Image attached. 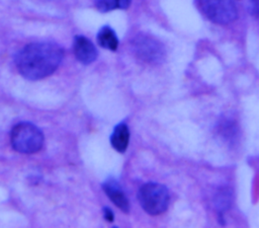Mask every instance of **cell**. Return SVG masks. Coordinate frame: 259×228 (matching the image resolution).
<instances>
[{"mask_svg": "<svg viewBox=\"0 0 259 228\" xmlns=\"http://www.w3.org/2000/svg\"><path fill=\"white\" fill-rule=\"evenodd\" d=\"M232 196L231 193H229L227 189H224L217 195V200H215V205L218 210L223 212V210H226L230 207L231 202H232Z\"/></svg>", "mask_w": 259, "mask_h": 228, "instance_id": "cell-11", "label": "cell"}, {"mask_svg": "<svg viewBox=\"0 0 259 228\" xmlns=\"http://www.w3.org/2000/svg\"><path fill=\"white\" fill-rule=\"evenodd\" d=\"M102 188L111 202L122 212L127 213L130 211V202L121 186L114 178H107L102 183Z\"/></svg>", "mask_w": 259, "mask_h": 228, "instance_id": "cell-7", "label": "cell"}, {"mask_svg": "<svg viewBox=\"0 0 259 228\" xmlns=\"http://www.w3.org/2000/svg\"><path fill=\"white\" fill-rule=\"evenodd\" d=\"M97 43L104 49L115 51L118 47V39L114 32V30L108 26H102L97 33Z\"/></svg>", "mask_w": 259, "mask_h": 228, "instance_id": "cell-9", "label": "cell"}, {"mask_svg": "<svg viewBox=\"0 0 259 228\" xmlns=\"http://www.w3.org/2000/svg\"><path fill=\"white\" fill-rule=\"evenodd\" d=\"M138 199L142 208L154 216L164 213L170 202L166 186L157 182H148L142 185L138 193Z\"/></svg>", "mask_w": 259, "mask_h": 228, "instance_id": "cell-3", "label": "cell"}, {"mask_svg": "<svg viewBox=\"0 0 259 228\" xmlns=\"http://www.w3.org/2000/svg\"><path fill=\"white\" fill-rule=\"evenodd\" d=\"M132 48L137 58L149 64H160L166 58L164 46L148 34H137L132 41Z\"/></svg>", "mask_w": 259, "mask_h": 228, "instance_id": "cell-5", "label": "cell"}, {"mask_svg": "<svg viewBox=\"0 0 259 228\" xmlns=\"http://www.w3.org/2000/svg\"><path fill=\"white\" fill-rule=\"evenodd\" d=\"M132 0H96L95 4L99 11L107 12L114 9H126Z\"/></svg>", "mask_w": 259, "mask_h": 228, "instance_id": "cell-10", "label": "cell"}, {"mask_svg": "<svg viewBox=\"0 0 259 228\" xmlns=\"http://www.w3.org/2000/svg\"><path fill=\"white\" fill-rule=\"evenodd\" d=\"M103 216L106 219V221H108V222H112L113 221V218H114L113 212L108 207H104L103 208Z\"/></svg>", "mask_w": 259, "mask_h": 228, "instance_id": "cell-13", "label": "cell"}, {"mask_svg": "<svg viewBox=\"0 0 259 228\" xmlns=\"http://www.w3.org/2000/svg\"><path fill=\"white\" fill-rule=\"evenodd\" d=\"M63 57V49L55 43H31L16 54L15 65L24 78L39 80L54 73L60 66Z\"/></svg>", "mask_w": 259, "mask_h": 228, "instance_id": "cell-1", "label": "cell"}, {"mask_svg": "<svg viewBox=\"0 0 259 228\" xmlns=\"http://www.w3.org/2000/svg\"><path fill=\"white\" fill-rule=\"evenodd\" d=\"M73 50L76 59L84 65L91 64L98 56L97 50L93 43L83 35L75 36Z\"/></svg>", "mask_w": 259, "mask_h": 228, "instance_id": "cell-6", "label": "cell"}, {"mask_svg": "<svg viewBox=\"0 0 259 228\" xmlns=\"http://www.w3.org/2000/svg\"><path fill=\"white\" fill-rule=\"evenodd\" d=\"M249 1V11L255 16H259V0H248Z\"/></svg>", "mask_w": 259, "mask_h": 228, "instance_id": "cell-12", "label": "cell"}, {"mask_svg": "<svg viewBox=\"0 0 259 228\" xmlns=\"http://www.w3.org/2000/svg\"><path fill=\"white\" fill-rule=\"evenodd\" d=\"M10 141L15 151L23 154H32L41 149L44 135L33 124L22 122L13 127L10 134Z\"/></svg>", "mask_w": 259, "mask_h": 228, "instance_id": "cell-2", "label": "cell"}, {"mask_svg": "<svg viewBox=\"0 0 259 228\" xmlns=\"http://www.w3.org/2000/svg\"><path fill=\"white\" fill-rule=\"evenodd\" d=\"M201 13L218 24H229L237 16V8L232 0H195Z\"/></svg>", "mask_w": 259, "mask_h": 228, "instance_id": "cell-4", "label": "cell"}, {"mask_svg": "<svg viewBox=\"0 0 259 228\" xmlns=\"http://www.w3.org/2000/svg\"><path fill=\"white\" fill-rule=\"evenodd\" d=\"M130 142V131L128 127L120 123L113 129V132L110 136V143L111 146L118 152L123 153L125 152Z\"/></svg>", "mask_w": 259, "mask_h": 228, "instance_id": "cell-8", "label": "cell"}]
</instances>
